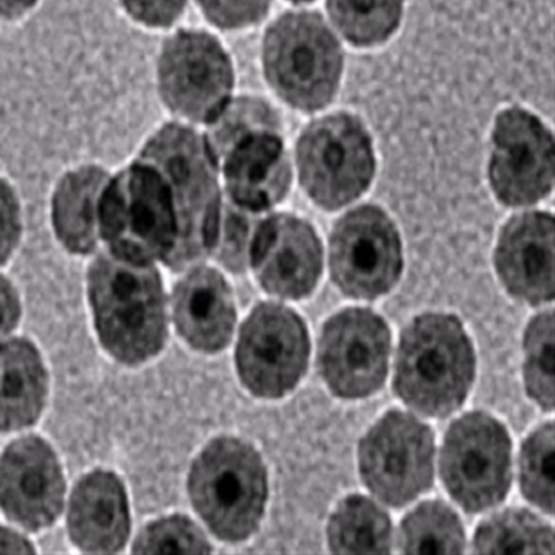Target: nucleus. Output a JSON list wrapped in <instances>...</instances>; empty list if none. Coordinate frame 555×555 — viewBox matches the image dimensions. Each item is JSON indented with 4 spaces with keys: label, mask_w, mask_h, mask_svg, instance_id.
Here are the masks:
<instances>
[{
    "label": "nucleus",
    "mask_w": 555,
    "mask_h": 555,
    "mask_svg": "<svg viewBox=\"0 0 555 555\" xmlns=\"http://www.w3.org/2000/svg\"><path fill=\"white\" fill-rule=\"evenodd\" d=\"M139 160L160 171L176 210V245L163 261L176 271L196 266L215 251L222 215L217 160L205 137L167 124L149 139Z\"/></svg>",
    "instance_id": "f257e3e1"
},
{
    "label": "nucleus",
    "mask_w": 555,
    "mask_h": 555,
    "mask_svg": "<svg viewBox=\"0 0 555 555\" xmlns=\"http://www.w3.org/2000/svg\"><path fill=\"white\" fill-rule=\"evenodd\" d=\"M99 338L114 359L143 363L165 346L167 319L160 274L151 262L101 253L88 272Z\"/></svg>",
    "instance_id": "f03ea898"
},
{
    "label": "nucleus",
    "mask_w": 555,
    "mask_h": 555,
    "mask_svg": "<svg viewBox=\"0 0 555 555\" xmlns=\"http://www.w3.org/2000/svg\"><path fill=\"white\" fill-rule=\"evenodd\" d=\"M474 376V347L457 317L429 312L404 330L393 388L409 408L443 418L463 405Z\"/></svg>",
    "instance_id": "7ed1b4c3"
},
{
    "label": "nucleus",
    "mask_w": 555,
    "mask_h": 555,
    "mask_svg": "<svg viewBox=\"0 0 555 555\" xmlns=\"http://www.w3.org/2000/svg\"><path fill=\"white\" fill-rule=\"evenodd\" d=\"M262 66L282 101L312 113L328 106L338 92L344 53L319 13H286L266 34Z\"/></svg>",
    "instance_id": "20e7f679"
},
{
    "label": "nucleus",
    "mask_w": 555,
    "mask_h": 555,
    "mask_svg": "<svg viewBox=\"0 0 555 555\" xmlns=\"http://www.w3.org/2000/svg\"><path fill=\"white\" fill-rule=\"evenodd\" d=\"M267 473L255 448L235 438L212 440L193 464V507L216 537L242 542L259 528L267 502Z\"/></svg>",
    "instance_id": "39448f33"
},
{
    "label": "nucleus",
    "mask_w": 555,
    "mask_h": 555,
    "mask_svg": "<svg viewBox=\"0 0 555 555\" xmlns=\"http://www.w3.org/2000/svg\"><path fill=\"white\" fill-rule=\"evenodd\" d=\"M108 250L138 262L165 260L177 240L170 190L156 167L138 160L111 178L99 202Z\"/></svg>",
    "instance_id": "423d86ee"
},
{
    "label": "nucleus",
    "mask_w": 555,
    "mask_h": 555,
    "mask_svg": "<svg viewBox=\"0 0 555 555\" xmlns=\"http://www.w3.org/2000/svg\"><path fill=\"white\" fill-rule=\"evenodd\" d=\"M301 186L324 210H338L373 182L375 156L364 124L335 113L310 124L296 146Z\"/></svg>",
    "instance_id": "0eeeda50"
},
{
    "label": "nucleus",
    "mask_w": 555,
    "mask_h": 555,
    "mask_svg": "<svg viewBox=\"0 0 555 555\" xmlns=\"http://www.w3.org/2000/svg\"><path fill=\"white\" fill-rule=\"evenodd\" d=\"M451 498L468 513L502 503L512 483V440L492 415L474 411L451 424L440 455Z\"/></svg>",
    "instance_id": "6e6552de"
},
{
    "label": "nucleus",
    "mask_w": 555,
    "mask_h": 555,
    "mask_svg": "<svg viewBox=\"0 0 555 555\" xmlns=\"http://www.w3.org/2000/svg\"><path fill=\"white\" fill-rule=\"evenodd\" d=\"M435 439L414 415L391 410L360 442L363 482L382 503L403 507L433 486Z\"/></svg>",
    "instance_id": "1a4fd4ad"
},
{
    "label": "nucleus",
    "mask_w": 555,
    "mask_h": 555,
    "mask_svg": "<svg viewBox=\"0 0 555 555\" xmlns=\"http://www.w3.org/2000/svg\"><path fill=\"white\" fill-rule=\"evenodd\" d=\"M309 354L305 321L285 306L261 304L242 326L236 365L253 395L280 399L304 378Z\"/></svg>",
    "instance_id": "9d476101"
},
{
    "label": "nucleus",
    "mask_w": 555,
    "mask_h": 555,
    "mask_svg": "<svg viewBox=\"0 0 555 555\" xmlns=\"http://www.w3.org/2000/svg\"><path fill=\"white\" fill-rule=\"evenodd\" d=\"M330 262L332 281L345 295L376 299L398 284L403 270L399 232L379 207L354 208L332 231Z\"/></svg>",
    "instance_id": "9b49d317"
},
{
    "label": "nucleus",
    "mask_w": 555,
    "mask_h": 555,
    "mask_svg": "<svg viewBox=\"0 0 555 555\" xmlns=\"http://www.w3.org/2000/svg\"><path fill=\"white\" fill-rule=\"evenodd\" d=\"M158 87L173 113L208 124L231 101L234 68L225 49L210 34L180 31L163 47Z\"/></svg>",
    "instance_id": "f8f14e48"
},
{
    "label": "nucleus",
    "mask_w": 555,
    "mask_h": 555,
    "mask_svg": "<svg viewBox=\"0 0 555 555\" xmlns=\"http://www.w3.org/2000/svg\"><path fill=\"white\" fill-rule=\"evenodd\" d=\"M390 331L382 317L366 309H347L322 330L319 369L328 388L341 399H364L385 384Z\"/></svg>",
    "instance_id": "ddd939ff"
},
{
    "label": "nucleus",
    "mask_w": 555,
    "mask_h": 555,
    "mask_svg": "<svg viewBox=\"0 0 555 555\" xmlns=\"http://www.w3.org/2000/svg\"><path fill=\"white\" fill-rule=\"evenodd\" d=\"M490 183L505 206H529L552 192L553 135L534 114L505 108L495 118Z\"/></svg>",
    "instance_id": "4468645a"
},
{
    "label": "nucleus",
    "mask_w": 555,
    "mask_h": 555,
    "mask_svg": "<svg viewBox=\"0 0 555 555\" xmlns=\"http://www.w3.org/2000/svg\"><path fill=\"white\" fill-rule=\"evenodd\" d=\"M249 262L269 294L304 299L322 272V246L314 228L292 215L261 221L253 232Z\"/></svg>",
    "instance_id": "2eb2a0df"
},
{
    "label": "nucleus",
    "mask_w": 555,
    "mask_h": 555,
    "mask_svg": "<svg viewBox=\"0 0 555 555\" xmlns=\"http://www.w3.org/2000/svg\"><path fill=\"white\" fill-rule=\"evenodd\" d=\"M64 479L61 464L42 439L27 436L0 457V507L29 530L49 527L62 512Z\"/></svg>",
    "instance_id": "dca6fc26"
},
{
    "label": "nucleus",
    "mask_w": 555,
    "mask_h": 555,
    "mask_svg": "<svg viewBox=\"0 0 555 555\" xmlns=\"http://www.w3.org/2000/svg\"><path fill=\"white\" fill-rule=\"evenodd\" d=\"M505 289L528 305L554 299V220L548 212H525L503 228L494 253Z\"/></svg>",
    "instance_id": "f3484780"
},
{
    "label": "nucleus",
    "mask_w": 555,
    "mask_h": 555,
    "mask_svg": "<svg viewBox=\"0 0 555 555\" xmlns=\"http://www.w3.org/2000/svg\"><path fill=\"white\" fill-rule=\"evenodd\" d=\"M224 176L234 206L247 212L269 210L285 199L292 171L276 132L250 133L227 153Z\"/></svg>",
    "instance_id": "a211bd4d"
},
{
    "label": "nucleus",
    "mask_w": 555,
    "mask_h": 555,
    "mask_svg": "<svg viewBox=\"0 0 555 555\" xmlns=\"http://www.w3.org/2000/svg\"><path fill=\"white\" fill-rule=\"evenodd\" d=\"M172 309L178 332L195 349L215 353L231 340L234 297L220 272L206 267L191 271L173 289Z\"/></svg>",
    "instance_id": "6ab92c4d"
},
{
    "label": "nucleus",
    "mask_w": 555,
    "mask_h": 555,
    "mask_svg": "<svg viewBox=\"0 0 555 555\" xmlns=\"http://www.w3.org/2000/svg\"><path fill=\"white\" fill-rule=\"evenodd\" d=\"M74 543L92 553H116L130 533V513L121 480L107 470H95L79 480L68 512Z\"/></svg>",
    "instance_id": "aec40b11"
},
{
    "label": "nucleus",
    "mask_w": 555,
    "mask_h": 555,
    "mask_svg": "<svg viewBox=\"0 0 555 555\" xmlns=\"http://www.w3.org/2000/svg\"><path fill=\"white\" fill-rule=\"evenodd\" d=\"M47 388V373L31 341L0 345V433L33 425L43 409Z\"/></svg>",
    "instance_id": "412c9836"
},
{
    "label": "nucleus",
    "mask_w": 555,
    "mask_h": 555,
    "mask_svg": "<svg viewBox=\"0 0 555 555\" xmlns=\"http://www.w3.org/2000/svg\"><path fill=\"white\" fill-rule=\"evenodd\" d=\"M108 173L87 166L66 173L54 191L52 221L64 247L76 255L95 250L99 241V202Z\"/></svg>",
    "instance_id": "4be33fe9"
},
{
    "label": "nucleus",
    "mask_w": 555,
    "mask_h": 555,
    "mask_svg": "<svg viewBox=\"0 0 555 555\" xmlns=\"http://www.w3.org/2000/svg\"><path fill=\"white\" fill-rule=\"evenodd\" d=\"M328 542L332 552L335 553H389V515L364 495H349L331 517Z\"/></svg>",
    "instance_id": "5701e85b"
},
{
    "label": "nucleus",
    "mask_w": 555,
    "mask_h": 555,
    "mask_svg": "<svg viewBox=\"0 0 555 555\" xmlns=\"http://www.w3.org/2000/svg\"><path fill=\"white\" fill-rule=\"evenodd\" d=\"M553 528L528 509L509 508L480 524L474 538L477 553H553Z\"/></svg>",
    "instance_id": "b1692460"
},
{
    "label": "nucleus",
    "mask_w": 555,
    "mask_h": 555,
    "mask_svg": "<svg viewBox=\"0 0 555 555\" xmlns=\"http://www.w3.org/2000/svg\"><path fill=\"white\" fill-rule=\"evenodd\" d=\"M399 547L405 554L463 553V524L448 504L439 500L426 502L401 524Z\"/></svg>",
    "instance_id": "393cba45"
},
{
    "label": "nucleus",
    "mask_w": 555,
    "mask_h": 555,
    "mask_svg": "<svg viewBox=\"0 0 555 555\" xmlns=\"http://www.w3.org/2000/svg\"><path fill=\"white\" fill-rule=\"evenodd\" d=\"M404 0H328L332 23L354 47L384 43L399 28Z\"/></svg>",
    "instance_id": "a878e982"
},
{
    "label": "nucleus",
    "mask_w": 555,
    "mask_h": 555,
    "mask_svg": "<svg viewBox=\"0 0 555 555\" xmlns=\"http://www.w3.org/2000/svg\"><path fill=\"white\" fill-rule=\"evenodd\" d=\"M280 121L270 104L257 98L243 96L230 101L215 120L208 122L205 137L216 160L250 133L260 131L278 132Z\"/></svg>",
    "instance_id": "bb28decb"
},
{
    "label": "nucleus",
    "mask_w": 555,
    "mask_h": 555,
    "mask_svg": "<svg viewBox=\"0 0 555 555\" xmlns=\"http://www.w3.org/2000/svg\"><path fill=\"white\" fill-rule=\"evenodd\" d=\"M546 311L529 322L525 334V386L528 393L546 411L554 409V324Z\"/></svg>",
    "instance_id": "cd10ccee"
},
{
    "label": "nucleus",
    "mask_w": 555,
    "mask_h": 555,
    "mask_svg": "<svg viewBox=\"0 0 555 555\" xmlns=\"http://www.w3.org/2000/svg\"><path fill=\"white\" fill-rule=\"evenodd\" d=\"M554 425H540L520 453V488L525 498L543 512L553 514Z\"/></svg>",
    "instance_id": "c85d7f7f"
},
{
    "label": "nucleus",
    "mask_w": 555,
    "mask_h": 555,
    "mask_svg": "<svg viewBox=\"0 0 555 555\" xmlns=\"http://www.w3.org/2000/svg\"><path fill=\"white\" fill-rule=\"evenodd\" d=\"M135 553H208V540L202 530L185 517L157 520L139 534Z\"/></svg>",
    "instance_id": "c756f323"
},
{
    "label": "nucleus",
    "mask_w": 555,
    "mask_h": 555,
    "mask_svg": "<svg viewBox=\"0 0 555 555\" xmlns=\"http://www.w3.org/2000/svg\"><path fill=\"white\" fill-rule=\"evenodd\" d=\"M250 221L236 206L222 207L220 230L215 247L217 259L225 269L242 272L249 262Z\"/></svg>",
    "instance_id": "7c9ffc66"
},
{
    "label": "nucleus",
    "mask_w": 555,
    "mask_h": 555,
    "mask_svg": "<svg viewBox=\"0 0 555 555\" xmlns=\"http://www.w3.org/2000/svg\"><path fill=\"white\" fill-rule=\"evenodd\" d=\"M203 13L215 26L240 29L261 22L271 0H197Z\"/></svg>",
    "instance_id": "2f4dec72"
},
{
    "label": "nucleus",
    "mask_w": 555,
    "mask_h": 555,
    "mask_svg": "<svg viewBox=\"0 0 555 555\" xmlns=\"http://www.w3.org/2000/svg\"><path fill=\"white\" fill-rule=\"evenodd\" d=\"M137 22L147 27H170L181 16L186 0H120Z\"/></svg>",
    "instance_id": "473e14b6"
},
{
    "label": "nucleus",
    "mask_w": 555,
    "mask_h": 555,
    "mask_svg": "<svg viewBox=\"0 0 555 555\" xmlns=\"http://www.w3.org/2000/svg\"><path fill=\"white\" fill-rule=\"evenodd\" d=\"M22 222L16 195L8 182L0 180V266L4 264L16 249Z\"/></svg>",
    "instance_id": "72a5a7b5"
},
{
    "label": "nucleus",
    "mask_w": 555,
    "mask_h": 555,
    "mask_svg": "<svg viewBox=\"0 0 555 555\" xmlns=\"http://www.w3.org/2000/svg\"><path fill=\"white\" fill-rule=\"evenodd\" d=\"M20 320V300L16 289L0 275V339L16 328Z\"/></svg>",
    "instance_id": "f704fd0d"
},
{
    "label": "nucleus",
    "mask_w": 555,
    "mask_h": 555,
    "mask_svg": "<svg viewBox=\"0 0 555 555\" xmlns=\"http://www.w3.org/2000/svg\"><path fill=\"white\" fill-rule=\"evenodd\" d=\"M31 543L22 534L0 528V553H33Z\"/></svg>",
    "instance_id": "c9c22d12"
},
{
    "label": "nucleus",
    "mask_w": 555,
    "mask_h": 555,
    "mask_svg": "<svg viewBox=\"0 0 555 555\" xmlns=\"http://www.w3.org/2000/svg\"><path fill=\"white\" fill-rule=\"evenodd\" d=\"M37 2L38 0H0V17H20Z\"/></svg>",
    "instance_id": "e433bc0d"
},
{
    "label": "nucleus",
    "mask_w": 555,
    "mask_h": 555,
    "mask_svg": "<svg viewBox=\"0 0 555 555\" xmlns=\"http://www.w3.org/2000/svg\"><path fill=\"white\" fill-rule=\"evenodd\" d=\"M291 2H294V3H309V2H312V0H291Z\"/></svg>",
    "instance_id": "4c0bfd02"
}]
</instances>
